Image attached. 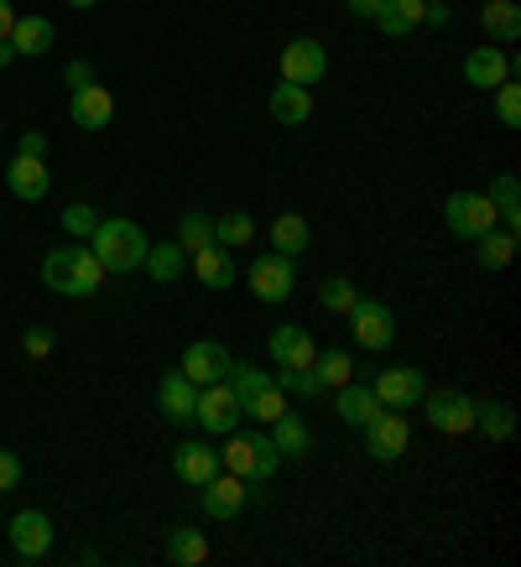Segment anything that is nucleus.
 Returning <instances> with one entry per match:
<instances>
[{
	"instance_id": "1a4fd4ad",
	"label": "nucleus",
	"mask_w": 521,
	"mask_h": 567,
	"mask_svg": "<svg viewBox=\"0 0 521 567\" xmlns=\"http://www.w3.org/2000/svg\"><path fill=\"white\" fill-rule=\"evenodd\" d=\"M417 406L428 412L433 432H449V437H459V432H474V401H469L464 391H428L422 401H417Z\"/></svg>"
},
{
	"instance_id": "603ef678",
	"label": "nucleus",
	"mask_w": 521,
	"mask_h": 567,
	"mask_svg": "<svg viewBox=\"0 0 521 567\" xmlns=\"http://www.w3.org/2000/svg\"><path fill=\"white\" fill-rule=\"evenodd\" d=\"M6 63H17V48H11V37H0V69Z\"/></svg>"
},
{
	"instance_id": "412c9836",
	"label": "nucleus",
	"mask_w": 521,
	"mask_h": 567,
	"mask_svg": "<svg viewBox=\"0 0 521 567\" xmlns=\"http://www.w3.org/2000/svg\"><path fill=\"white\" fill-rule=\"evenodd\" d=\"M188 266L198 271V281H204V287H214V292H225V287H235V281H241V271H235V256H229L225 245H208V250L188 256Z\"/></svg>"
},
{
	"instance_id": "aec40b11",
	"label": "nucleus",
	"mask_w": 521,
	"mask_h": 567,
	"mask_svg": "<svg viewBox=\"0 0 521 567\" xmlns=\"http://www.w3.org/2000/svg\"><path fill=\"white\" fill-rule=\"evenodd\" d=\"M115 121V94L104 84H89V89H73V125L84 131H104Z\"/></svg>"
},
{
	"instance_id": "20e7f679",
	"label": "nucleus",
	"mask_w": 521,
	"mask_h": 567,
	"mask_svg": "<svg viewBox=\"0 0 521 567\" xmlns=\"http://www.w3.org/2000/svg\"><path fill=\"white\" fill-rule=\"evenodd\" d=\"M349 328H355V344L360 349H386L397 339V312L376 302V297H355V308L345 312Z\"/></svg>"
},
{
	"instance_id": "c9c22d12",
	"label": "nucleus",
	"mask_w": 521,
	"mask_h": 567,
	"mask_svg": "<svg viewBox=\"0 0 521 567\" xmlns=\"http://www.w3.org/2000/svg\"><path fill=\"white\" fill-rule=\"evenodd\" d=\"M177 245H183L188 256L208 250V245H214V219H208V214H198V208H188V214L177 219Z\"/></svg>"
},
{
	"instance_id": "dca6fc26",
	"label": "nucleus",
	"mask_w": 521,
	"mask_h": 567,
	"mask_svg": "<svg viewBox=\"0 0 521 567\" xmlns=\"http://www.w3.org/2000/svg\"><path fill=\"white\" fill-rule=\"evenodd\" d=\"M511 79V58H505L496 42H480V48L464 58V84L469 89H501Z\"/></svg>"
},
{
	"instance_id": "bb28decb",
	"label": "nucleus",
	"mask_w": 521,
	"mask_h": 567,
	"mask_svg": "<svg viewBox=\"0 0 521 567\" xmlns=\"http://www.w3.org/2000/svg\"><path fill=\"white\" fill-rule=\"evenodd\" d=\"M308 240H313V229H308V219L303 214H277L272 219V250H282V256H303L308 250Z\"/></svg>"
},
{
	"instance_id": "4be33fe9",
	"label": "nucleus",
	"mask_w": 521,
	"mask_h": 567,
	"mask_svg": "<svg viewBox=\"0 0 521 567\" xmlns=\"http://www.w3.org/2000/svg\"><path fill=\"white\" fill-rule=\"evenodd\" d=\"M266 110H272V121H277V125H303V121L313 115V89L287 84V79H282V84L272 89Z\"/></svg>"
},
{
	"instance_id": "f704fd0d",
	"label": "nucleus",
	"mask_w": 521,
	"mask_h": 567,
	"mask_svg": "<svg viewBox=\"0 0 521 567\" xmlns=\"http://www.w3.org/2000/svg\"><path fill=\"white\" fill-rule=\"evenodd\" d=\"M313 375L324 380V391H339L345 380H355V360H349V349H324V354L313 360Z\"/></svg>"
},
{
	"instance_id": "0eeeda50",
	"label": "nucleus",
	"mask_w": 521,
	"mask_h": 567,
	"mask_svg": "<svg viewBox=\"0 0 521 567\" xmlns=\"http://www.w3.org/2000/svg\"><path fill=\"white\" fill-rule=\"evenodd\" d=\"M251 292L260 297V302H287L297 287V271H293V256H282V250H266V256L251 260Z\"/></svg>"
},
{
	"instance_id": "f257e3e1",
	"label": "nucleus",
	"mask_w": 521,
	"mask_h": 567,
	"mask_svg": "<svg viewBox=\"0 0 521 567\" xmlns=\"http://www.w3.org/2000/svg\"><path fill=\"white\" fill-rule=\"evenodd\" d=\"M89 250L104 260V271L125 276V271H141L152 240H146V229H141L136 219H100L94 235H89Z\"/></svg>"
},
{
	"instance_id": "de8ad7c7",
	"label": "nucleus",
	"mask_w": 521,
	"mask_h": 567,
	"mask_svg": "<svg viewBox=\"0 0 521 567\" xmlns=\"http://www.w3.org/2000/svg\"><path fill=\"white\" fill-rule=\"evenodd\" d=\"M63 79H69V89H89V84H94V69L79 58V63H69V73H63Z\"/></svg>"
},
{
	"instance_id": "473e14b6",
	"label": "nucleus",
	"mask_w": 521,
	"mask_h": 567,
	"mask_svg": "<svg viewBox=\"0 0 521 567\" xmlns=\"http://www.w3.org/2000/svg\"><path fill=\"white\" fill-rule=\"evenodd\" d=\"M251 240H256V219H251V214L235 208V214H219V219H214V245H225V250H245Z\"/></svg>"
},
{
	"instance_id": "a211bd4d",
	"label": "nucleus",
	"mask_w": 521,
	"mask_h": 567,
	"mask_svg": "<svg viewBox=\"0 0 521 567\" xmlns=\"http://www.w3.org/2000/svg\"><path fill=\"white\" fill-rule=\"evenodd\" d=\"M173 474L183 484H193V489H204V484L219 474V453L204 443H177L173 447Z\"/></svg>"
},
{
	"instance_id": "ea45409f",
	"label": "nucleus",
	"mask_w": 521,
	"mask_h": 567,
	"mask_svg": "<svg viewBox=\"0 0 521 567\" xmlns=\"http://www.w3.org/2000/svg\"><path fill=\"white\" fill-rule=\"evenodd\" d=\"M355 281H349V276H329V281H324V292H318V302H324V308L329 312H349L355 308Z\"/></svg>"
},
{
	"instance_id": "a18cd8bd",
	"label": "nucleus",
	"mask_w": 521,
	"mask_h": 567,
	"mask_svg": "<svg viewBox=\"0 0 521 567\" xmlns=\"http://www.w3.org/2000/svg\"><path fill=\"white\" fill-rule=\"evenodd\" d=\"M21 484V458L11 447H0V489H17Z\"/></svg>"
},
{
	"instance_id": "c85d7f7f",
	"label": "nucleus",
	"mask_w": 521,
	"mask_h": 567,
	"mask_svg": "<svg viewBox=\"0 0 521 567\" xmlns=\"http://www.w3.org/2000/svg\"><path fill=\"white\" fill-rule=\"evenodd\" d=\"M474 245H480V250H474V260H480L486 271H505V266L517 260V235H511V229H486Z\"/></svg>"
},
{
	"instance_id": "37998d69",
	"label": "nucleus",
	"mask_w": 521,
	"mask_h": 567,
	"mask_svg": "<svg viewBox=\"0 0 521 567\" xmlns=\"http://www.w3.org/2000/svg\"><path fill=\"white\" fill-rule=\"evenodd\" d=\"M94 224H100V214L89 204H69L63 208V229H69L73 240H84V235H94Z\"/></svg>"
},
{
	"instance_id": "f8f14e48",
	"label": "nucleus",
	"mask_w": 521,
	"mask_h": 567,
	"mask_svg": "<svg viewBox=\"0 0 521 567\" xmlns=\"http://www.w3.org/2000/svg\"><path fill=\"white\" fill-rule=\"evenodd\" d=\"M266 349H272L277 370H313V360H318L313 333L303 323H277L272 328V339H266Z\"/></svg>"
},
{
	"instance_id": "a878e982",
	"label": "nucleus",
	"mask_w": 521,
	"mask_h": 567,
	"mask_svg": "<svg viewBox=\"0 0 521 567\" xmlns=\"http://www.w3.org/2000/svg\"><path fill=\"white\" fill-rule=\"evenodd\" d=\"M486 198L496 204V219H501L505 229L517 235V229H521V177L517 173H501L496 183H490Z\"/></svg>"
},
{
	"instance_id": "6ab92c4d",
	"label": "nucleus",
	"mask_w": 521,
	"mask_h": 567,
	"mask_svg": "<svg viewBox=\"0 0 521 567\" xmlns=\"http://www.w3.org/2000/svg\"><path fill=\"white\" fill-rule=\"evenodd\" d=\"M6 188L17 193L21 204H42V198H48V188H52L42 156H17V162L6 167Z\"/></svg>"
},
{
	"instance_id": "ddd939ff",
	"label": "nucleus",
	"mask_w": 521,
	"mask_h": 567,
	"mask_svg": "<svg viewBox=\"0 0 521 567\" xmlns=\"http://www.w3.org/2000/svg\"><path fill=\"white\" fill-rule=\"evenodd\" d=\"M251 505V489H245L241 474H229V468H219L214 480L204 484V516L214 520H235Z\"/></svg>"
},
{
	"instance_id": "b1692460",
	"label": "nucleus",
	"mask_w": 521,
	"mask_h": 567,
	"mask_svg": "<svg viewBox=\"0 0 521 567\" xmlns=\"http://www.w3.org/2000/svg\"><path fill=\"white\" fill-rule=\"evenodd\" d=\"M52 42H58V32L48 17H17V27H11L17 58H42V52H52Z\"/></svg>"
},
{
	"instance_id": "423d86ee",
	"label": "nucleus",
	"mask_w": 521,
	"mask_h": 567,
	"mask_svg": "<svg viewBox=\"0 0 521 567\" xmlns=\"http://www.w3.org/2000/svg\"><path fill=\"white\" fill-rule=\"evenodd\" d=\"M370 391L381 395L386 412H412L417 401L428 395V375L412 370V364H391V370H381V375L370 380Z\"/></svg>"
},
{
	"instance_id": "864d4df0",
	"label": "nucleus",
	"mask_w": 521,
	"mask_h": 567,
	"mask_svg": "<svg viewBox=\"0 0 521 567\" xmlns=\"http://www.w3.org/2000/svg\"><path fill=\"white\" fill-rule=\"evenodd\" d=\"M69 6H73V11H89V6H94V0H69Z\"/></svg>"
},
{
	"instance_id": "49530a36",
	"label": "nucleus",
	"mask_w": 521,
	"mask_h": 567,
	"mask_svg": "<svg viewBox=\"0 0 521 567\" xmlns=\"http://www.w3.org/2000/svg\"><path fill=\"white\" fill-rule=\"evenodd\" d=\"M17 156H48V136H42V131H27V136L17 141Z\"/></svg>"
},
{
	"instance_id": "f3484780",
	"label": "nucleus",
	"mask_w": 521,
	"mask_h": 567,
	"mask_svg": "<svg viewBox=\"0 0 521 567\" xmlns=\"http://www.w3.org/2000/svg\"><path fill=\"white\" fill-rule=\"evenodd\" d=\"M183 375L193 380V385H208V380H225L229 370V349L214 344V339H198V344L183 349V364H177Z\"/></svg>"
},
{
	"instance_id": "3c124183",
	"label": "nucleus",
	"mask_w": 521,
	"mask_h": 567,
	"mask_svg": "<svg viewBox=\"0 0 521 567\" xmlns=\"http://www.w3.org/2000/svg\"><path fill=\"white\" fill-rule=\"evenodd\" d=\"M11 27H17V6L0 0V37H11Z\"/></svg>"
},
{
	"instance_id": "e433bc0d",
	"label": "nucleus",
	"mask_w": 521,
	"mask_h": 567,
	"mask_svg": "<svg viewBox=\"0 0 521 567\" xmlns=\"http://www.w3.org/2000/svg\"><path fill=\"white\" fill-rule=\"evenodd\" d=\"M225 385L235 395H241V406L245 401H251V395L256 391H266V385H272V375H266V370H260V364H235L229 360V370H225Z\"/></svg>"
},
{
	"instance_id": "9d476101",
	"label": "nucleus",
	"mask_w": 521,
	"mask_h": 567,
	"mask_svg": "<svg viewBox=\"0 0 521 567\" xmlns=\"http://www.w3.org/2000/svg\"><path fill=\"white\" fill-rule=\"evenodd\" d=\"M329 73V52H324V42H313V37H293L287 48H282V79L287 84H318Z\"/></svg>"
},
{
	"instance_id": "a19ab883",
	"label": "nucleus",
	"mask_w": 521,
	"mask_h": 567,
	"mask_svg": "<svg viewBox=\"0 0 521 567\" xmlns=\"http://www.w3.org/2000/svg\"><path fill=\"white\" fill-rule=\"evenodd\" d=\"M272 380H277L282 391H293V395H324V380L313 375V370H277Z\"/></svg>"
},
{
	"instance_id": "393cba45",
	"label": "nucleus",
	"mask_w": 521,
	"mask_h": 567,
	"mask_svg": "<svg viewBox=\"0 0 521 567\" xmlns=\"http://www.w3.org/2000/svg\"><path fill=\"white\" fill-rule=\"evenodd\" d=\"M480 27L490 32V42H517L521 37V6L517 0H486V6H480Z\"/></svg>"
},
{
	"instance_id": "79ce46f5",
	"label": "nucleus",
	"mask_w": 521,
	"mask_h": 567,
	"mask_svg": "<svg viewBox=\"0 0 521 567\" xmlns=\"http://www.w3.org/2000/svg\"><path fill=\"white\" fill-rule=\"evenodd\" d=\"M496 115H501V125H521V89H517V79H505V84L496 89Z\"/></svg>"
},
{
	"instance_id": "2eb2a0df",
	"label": "nucleus",
	"mask_w": 521,
	"mask_h": 567,
	"mask_svg": "<svg viewBox=\"0 0 521 567\" xmlns=\"http://www.w3.org/2000/svg\"><path fill=\"white\" fill-rule=\"evenodd\" d=\"M334 412H339V422H345V427H370V422H376L386 406H381V395L370 391V385H360V380H345V385L334 391Z\"/></svg>"
},
{
	"instance_id": "c756f323",
	"label": "nucleus",
	"mask_w": 521,
	"mask_h": 567,
	"mask_svg": "<svg viewBox=\"0 0 521 567\" xmlns=\"http://www.w3.org/2000/svg\"><path fill=\"white\" fill-rule=\"evenodd\" d=\"M422 11H428V0H386V11L376 17L386 37H407L412 27H422Z\"/></svg>"
},
{
	"instance_id": "cd10ccee",
	"label": "nucleus",
	"mask_w": 521,
	"mask_h": 567,
	"mask_svg": "<svg viewBox=\"0 0 521 567\" xmlns=\"http://www.w3.org/2000/svg\"><path fill=\"white\" fill-rule=\"evenodd\" d=\"M474 427L496 437V443H511L517 437V412L505 401H474Z\"/></svg>"
},
{
	"instance_id": "58836bf2",
	"label": "nucleus",
	"mask_w": 521,
	"mask_h": 567,
	"mask_svg": "<svg viewBox=\"0 0 521 567\" xmlns=\"http://www.w3.org/2000/svg\"><path fill=\"white\" fill-rule=\"evenodd\" d=\"M282 412H287V391H282L277 380H272L266 391H256L251 401H245V416H260V422H277Z\"/></svg>"
},
{
	"instance_id": "9b49d317",
	"label": "nucleus",
	"mask_w": 521,
	"mask_h": 567,
	"mask_svg": "<svg viewBox=\"0 0 521 567\" xmlns=\"http://www.w3.org/2000/svg\"><path fill=\"white\" fill-rule=\"evenodd\" d=\"M407 443H412V427H407V412H381L370 427H365V447H370V458H381V464H397L407 458Z\"/></svg>"
},
{
	"instance_id": "c03bdc74",
	"label": "nucleus",
	"mask_w": 521,
	"mask_h": 567,
	"mask_svg": "<svg viewBox=\"0 0 521 567\" xmlns=\"http://www.w3.org/2000/svg\"><path fill=\"white\" fill-rule=\"evenodd\" d=\"M21 349H27V360H48L52 354V328H32V333L21 339Z\"/></svg>"
},
{
	"instance_id": "4468645a",
	"label": "nucleus",
	"mask_w": 521,
	"mask_h": 567,
	"mask_svg": "<svg viewBox=\"0 0 521 567\" xmlns=\"http://www.w3.org/2000/svg\"><path fill=\"white\" fill-rule=\"evenodd\" d=\"M11 547H17V557H27V563H42L52 551V520L42 516V511H17V516H11Z\"/></svg>"
},
{
	"instance_id": "5701e85b",
	"label": "nucleus",
	"mask_w": 521,
	"mask_h": 567,
	"mask_svg": "<svg viewBox=\"0 0 521 567\" xmlns=\"http://www.w3.org/2000/svg\"><path fill=\"white\" fill-rule=\"evenodd\" d=\"M272 443H277L282 458H308V453H313V432H308V422L287 406V412L272 422Z\"/></svg>"
},
{
	"instance_id": "2f4dec72",
	"label": "nucleus",
	"mask_w": 521,
	"mask_h": 567,
	"mask_svg": "<svg viewBox=\"0 0 521 567\" xmlns=\"http://www.w3.org/2000/svg\"><path fill=\"white\" fill-rule=\"evenodd\" d=\"M141 266L152 271V281H177V276L188 271V250H183L177 240H173V245H152Z\"/></svg>"
},
{
	"instance_id": "6e6552de",
	"label": "nucleus",
	"mask_w": 521,
	"mask_h": 567,
	"mask_svg": "<svg viewBox=\"0 0 521 567\" xmlns=\"http://www.w3.org/2000/svg\"><path fill=\"white\" fill-rule=\"evenodd\" d=\"M156 406L173 427H198V385H193L183 370H167L156 380Z\"/></svg>"
},
{
	"instance_id": "7c9ffc66",
	"label": "nucleus",
	"mask_w": 521,
	"mask_h": 567,
	"mask_svg": "<svg viewBox=\"0 0 521 567\" xmlns=\"http://www.w3.org/2000/svg\"><path fill=\"white\" fill-rule=\"evenodd\" d=\"M167 563H177V567H198V563H208V542H204V532H193V526H177V532H167Z\"/></svg>"
},
{
	"instance_id": "39448f33",
	"label": "nucleus",
	"mask_w": 521,
	"mask_h": 567,
	"mask_svg": "<svg viewBox=\"0 0 521 567\" xmlns=\"http://www.w3.org/2000/svg\"><path fill=\"white\" fill-rule=\"evenodd\" d=\"M241 395L229 391L225 380H208V385H198V427L204 432H219V437H229V432L241 427Z\"/></svg>"
},
{
	"instance_id": "8fccbe9b",
	"label": "nucleus",
	"mask_w": 521,
	"mask_h": 567,
	"mask_svg": "<svg viewBox=\"0 0 521 567\" xmlns=\"http://www.w3.org/2000/svg\"><path fill=\"white\" fill-rule=\"evenodd\" d=\"M449 0H428V11H422V21H428V27H449Z\"/></svg>"
},
{
	"instance_id": "4c0bfd02",
	"label": "nucleus",
	"mask_w": 521,
	"mask_h": 567,
	"mask_svg": "<svg viewBox=\"0 0 521 567\" xmlns=\"http://www.w3.org/2000/svg\"><path fill=\"white\" fill-rule=\"evenodd\" d=\"M42 281H48L52 292L73 297V245L69 250H48V256H42Z\"/></svg>"
},
{
	"instance_id": "09e8293b",
	"label": "nucleus",
	"mask_w": 521,
	"mask_h": 567,
	"mask_svg": "<svg viewBox=\"0 0 521 567\" xmlns=\"http://www.w3.org/2000/svg\"><path fill=\"white\" fill-rule=\"evenodd\" d=\"M386 11V0H349V17H360V21H376Z\"/></svg>"
},
{
	"instance_id": "7ed1b4c3",
	"label": "nucleus",
	"mask_w": 521,
	"mask_h": 567,
	"mask_svg": "<svg viewBox=\"0 0 521 567\" xmlns=\"http://www.w3.org/2000/svg\"><path fill=\"white\" fill-rule=\"evenodd\" d=\"M443 219H449V235H459V240H480L486 229H496V204H490L486 193H449V204H443Z\"/></svg>"
},
{
	"instance_id": "72a5a7b5",
	"label": "nucleus",
	"mask_w": 521,
	"mask_h": 567,
	"mask_svg": "<svg viewBox=\"0 0 521 567\" xmlns=\"http://www.w3.org/2000/svg\"><path fill=\"white\" fill-rule=\"evenodd\" d=\"M104 276H110L104 260L94 256V250H79V245H73V297H94Z\"/></svg>"
},
{
	"instance_id": "f03ea898",
	"label": "nucleus",
	"mask_w": 521,
	"mask_h": 567,
	"mask_svg": "<svg viewBox=\"0 0 521 567\" xmlns=\"http://www.w3.org/2000/svg\"><path fill=\"white\" fill-rule=\"evenodd\" d=\"M219 468H229V474H241L245 484H260V480H272L282 468V453L277 443H272V432H229V443L225 453H219Z\"/></svg>"
}]
</instances>
